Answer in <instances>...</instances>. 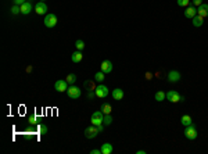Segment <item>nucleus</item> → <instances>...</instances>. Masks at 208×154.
I'll list each match as a JSON object with an SVG mask.
<instances>
[{
    "instance_id": "f257e3e1",
    "label": "nucleus",
    "mask_w": 208,
    "mask_h": 154,
    "mask_svg": "<svg viewBox=\"0 0 208 154\" xmlns=\"http://www.w3.org/2000/svg\"><path fill=\"white\" fill-rule=\"evenodd\" d=\"M43 22H44V25H46L47 28H54V26L57 25V22H58L57 16H56V14H53V13L46 14V16H44Z\"/></svg>"
},
{
    "instance_id": "f03ea898",
    "label": "nucleus",
    "mask_w": 208,
    "mask_h": 154,
    "mask_svg": "<svg viewBox=\"0 0 208 154\" xmlns=\"http://www.w3.org/2000/svg\"><path fill=\"white\" fill-rule=\"evenodd\" d=\"M99 128H97L96 125H89V126H86V129H85V136H86V139H94L97 135H99Z\"/></svg>"
},
{
    "instance_id": "7ed1b4c3",
    "label": "nucleus",
    "mask_w": 208,
    "mask_h": 154,
    "mask_svg": "<svg viewBox=\"0 0 208 154\" xmlns=\"http://www.w3.org/2000/svg\"><path fill=\"white\" fill-rule=\"evenodd\" d=\"M103 118H104V112L102 110L94 111L93 114H92V117H90V122L93 124V125L99 126V125H102V124H103Z\"/></svg>"
},
{
    "instance_id": "20e7f679",
    "label": "nucleus",
    "mask_w": 208,
    "mask_h": 154,
    "mask_svg": "<svg viewBox=\"0 0 208 154\" xmlns=\"http://www.w3.org/2000/svg\"><path fill=\"white\" fill-rule=\"evenodd\" d=\"M185 136H186V139H189V140H194V139L197 138V129H196L194 124H192V125H189V126L185 128Z\"/></svg>"
},
{
    "instance_id": "39448f33",
    "label": "nucleus",
    "mask_w": 208,
    "mask_h": 154,
    "mask_svg": "<svg viewBox=\"0 0 208 154\" xmlns=\"http://www.w3.org/2000/svg\"><path fill=\"white\" fill-rule=\"evenodd\" d=\"M67 94L71 97V99H79L82 94L81 89H79L78 86H75V85H71V86H68L67 89Z\"/></svg>"
},
{
    "instance_id": "423d86ee",
    "label": "nucleus",
    "mask_w": 208,
    "mask_h": 154,
    "mask_svg": "<svg viewBox=\"0 0 208 154\" xmlns=\"http://www.w3.org/2000/svg\"><path fill=\"white\" fill-rule=\"evenodd\" d=\"M94 93L100 99H106L108 96V88L104 86V85H99V86H96V89H94Z\"/></svg>"
},
{
    "instance_id": "0eeeda50",
    "label": "nucleus",
    "mask_w": 208,
    "mask_h": 154,
    "mask_svg": "<svg viewBox=\"0 0 208 154\" xmlns=\"http://www.w3.org/2000/svg\"><path fill=\"white\" fill-rule=\"evenodd\" d=\"M54 89L57 92H60V93H62V92H67L68 89V82L65 81V79H58V81L54 82Z\"/></svg>"
},
{
    "instance_id": "6e6552de",
    "label": "nucleus",
    "mask_w": 208,
    "mask_h": 154,
    "mask_svg": "<svg viewBox=\"0 0 208 154\" xmlns=\"http://www.w3.org/2000/svg\"><path fill=\"white\" fill-rule=\"evenodd\" d=\"M180 94H179V92H176V90H169L168 93H166V100H169L171 103H179L180 102Z\"/></svg>"
},
{
    "instance_id": "1a4fd4ad",
    "label": "nucleus",
    "mask_w": 208,
    "mask_h": 154,
    "mask_svg": "<svg viewBox=\"0 0 208 154\" xmlns=\"http://www.w3.org/2000/svg\"><path fill=\"white\" fill-rule=\"evenodd\" d=\"M35 13L39 14V16H46L47 14V4L44 2H38L36 4H35Z\"/></svg>"
},
{
    "instance_id": "9d476101",
    "label": "nucleus",
    "mask_w": 208,
    "mask_h": 154,
    "mask_svg": "<svg viewBox=\"0 0 208 154\" xmlns=\"http://www.w3.org/2000/svg\"><path fill=\"white\" fill-rule=\"evenodd\" d=\"M20 7H21V14H24V16H26V14H29L32 10H35V6L32 4V2H29V0H26L22 6H20Z\"/></svg>"
},
{
    "instance_id": "9b49d317",
    "label": "nucleus",
    "mask_w": 208,
    "mask_h": 154,
    "mask_svg": "<svg viewBox=\"0 0 208 154\" xmlns=\"http://www.w3.org/2000/svg\"><path fill=\"white\" fill-rule=\"evenodd\" d=\"M180 72L179 71H171V72L168 74V81L171 82V84H175V82H179L180 81Z\"/></svg>"
},
{
    "instance_id": "f8f14e48",
    "label": "nucleus",
    "mask_w": 208,
    "mask_h": 154,
    "mask_svg": "<svg viewBox=\"0 0 208 154\" xmlns=\"http://www.w3.org/2000/svg\"><path fill=\"white\" fill-rule=\"evenodd\" d=\"M100 70H102L104 74H110L112 71V63L110 60H104L103 63L100 64Z\"/></svg>"
},
{
    "instance_id": "ddd939ff",
    "label": "nucleus",
    "mask_w": 208,
    "mask_h": 154,
    "mask_svg": "<svg viewBox=\"0 0 208 154\" xmlns=\"http://www.w3.org/2000/svg\"><path fill=\"white\" fill-rule=\"evenodd\" d=\"M197 14L200 17H203V18H204V17H208V4H204V3H203L201 6H198V7H197Z\"/></svg>"
},
{
    "instance_id": "4468645a",
    "label": "nucleus",
    "mask_w": 208,
    "mask_h": 154,
    "mask_svg": "<svg viewBox=\"0 0 208 154\" xmlns=\"http://www.w3.org/2000/svg\"><path fill=\"white\" fill-rule=\"evenodd\" d=\"M83 58V54L81 50H76V52L72 53V56H71V60H72V63H81Z\"/></svg>"
},
{
    "instance_id": "2eb2a0df",
    "label": "nucleus",
    "mask_w": 208,
    "mask_h": 154,
    "mask_svg": "<svg viewBox=\"0 0 208 154\" xmlns=\"http://www.w3.org/2000/svg\"><path fill=\"white\" fill-rule=\"evenodd\" d=\"M196 14H197V8H196L194 6H192V7H186V11H185L186 18H193Z\"/></svg>"
},
{
    "instance_id": "dca6fc26",
    "label": "nucleus",
    "mask_w": 208,
    "mask_h": 154,
    "mask_svg": "<svg viewBox=\"0 0 208 154\" xmlns=\"http://www.w3.org/2000/svg\"><path fill=\"white\" fill-rule=\"evenodd\" d=\"M111 94H112V97H114V100H122L124 99V90L120 89V88L114 89Z\"/></svg>"
},
{
    "instance_id": "f3484780",
    "label": "nucleus",
    "mask_w": 208,
    "mask_h": 154,
    "mask_svg": "<svg viewBox=\"0 0 208 154\" xmlns=\"http://www.w3.org/2000/svg\"><path fill=\"white\" fill-rule=\"evenodd\" d=\"M114 152V147L111 143H104L102 146V154H111Z\"/></svg>"
},
{
    "instance_id": "a211bd4d",
    "label": "nucleus",
    "mask_w": 208,
    "mask_h": 154,
    "mask_svg": "<svg viewBox=\"0 0 208 154\" xmlns=\"http://www.w3.org/2000/svg\"><path fill=\"white\" fill-rule=\"evenodd\" d=\"M193 25H194L196 26V28H200V26L201 25H203V17H200V16H198V14H196V16L194 17H193Z\"/></svg>"
},
{
    "instance_id": "6ab92c4d",
    "label": "nucleus",
    "mask_w": 208,
    "mask_h": 154,
    "mask_svg": "<svg viewBox=\"0 0 208 154\" xmlns=\"http://www.w3.org/2000/svg\"><path fill=\"white\" fill-rule=\"evenodd\" d=\"M180 124H182V125H185V126L192 125V124H193L192 117H190V115H183V117L180 118Z\"/></svg>"
},
{
    "instance_id": "aec40b11",
    "label": "nucleus",
    "mask_w": 208,
    "mask_h": 154,
    "mask_svg": "<svg viewBox=\"0 0 208 154\" xmlns=\"http://www.w3.org/2000/svg\"><path fill=\"white\" fill-rule=\"evenodd\" d=\"M112 124V117L110 114H104V118H103V125L104 126H108Z\"/></svg>"
},
{
    "instance_id": "412c9836",
    "label": "nucleus",
    "mask_w": 208,
    "mask_h": 154,
    "mask_svg": "<svg viewBox=\"0 0 208 154\" xmlns=\"http://www.w3.org/2000/svg\"><path fill=\"white\" fill-rule=\"evenodd\" d=\"M104 76H106V74H104L103 71L100 70L99 72H96V74H94V81H97V82H103L104 79H106Z\"/></svg>"
},
{
    "instance_id": "4be33fe9",
    "label": "nucleus",
    "mask_w": 208,
    "mask_h": 154,
    "mask_svg": "<svg viewBox=\"0 0 208 154\" xmlns=\"http://www.w3.org/2000/svg\"><path fill=\"white\" fill-rule=\"evenodd\" d=\"M76 78H78V76H76L75 74H68L67 78H65V81H67L70 85H74V84H75V81H76Z\"/></svg>"
},
{
    "instance_id": "5701e85b",
    "label": "nucleus",
    "mask_w": 208,
    "mask_h": 154,
    "mask_svg": "<svg viewBox=\"0 0 208 154\" xmlns=\"http://www.w3.org/2000/svg\"><path fill=\"white\" fill-rule=\"evenodd\" d=\"M154 97H156L157 102H162L164 99H166V93H164L162 90H158V92L156 93V96H154Z\"/></svg>"
},
{
    "instance_id": "b1692460",
    "label": "nucleus",
    "mask_w": 208,
    "mask_h": 154,
    "mask_svg": "<svg viewBox=\"0 0 208 154\" xmlns=\"http://www.w3.org/2000/svg\"><path fill=\"white\" fill-rule=\"evenodd\" d=\"M104 114H111V106L107 104V103H104V104L102 106V108H100Z\"/></svg>"
},
{
    "instance_id": "393cba45",
    "label": "nucleus",
    "mask_w": 208,
    "mask_h": 154,
    "mask_svg": "<svg viewBox=\"0 0 208 154\" xmlns=\"http://www.w3.org/2000/svg\"><path fill=\"white\" fill-rule=\"evenodd\" d=\"M75 47H76V50H81V52H82V50L85 49V43H83V40H81V39L76 40V42H75Z\"/></svg>"
},
{
    "instance_id": "a878e982",
    "label": "nucleus",
    "mask_w": 208,
    "mask_h": 154,
    "mask_svg": "<svg viewBox=\"0 0 208 154\" xmlns=\"http://www.w3.org/2000/svg\"><path fill=\"white\" fill-rule=\"evenodd\" d=\"M85 88H89V90H94L96 89L93 81H85Z\"/></svg>"
},
{
    "instance_id": "bb28decb",
    "label": "nucleus",
    "mask_w": 208,
    "mask_h": 154,
    "mask_svg": "<svg viewBox=\"0 0 208 154\" xmlns=\"http://www.w3.org/2000/svg\"><path fill=\"white\" fill-rule=\"evenodd\" d=\"M18 13H21V7H20V6L14 4L13 7H11V14H13V16H17Z\"/></svg>"
},
{
    "instance_id": "cd10ccee",
    "label": "nucleus",
    "mask_w": 208,
    "mask_h": 154,
    "mask_svg": "<svg viewBox=\"0 0 208 154\" xmlns=\"http://www.w3.org/2000/svg\"><path fill=\"white\" fill-rule=\"evenodd\" d=\"M178 6H180V7H187L190 3V0H176Z\"/></svg>"
},
{
    "instance_id": "c85d7f7f",
    "label": "nucleus",
    "mask_w": 208,
    "mask_h": 154,
    "mask_svg": "<svg viewBox=\"0 0 208 154\" xmlns=\"http://www.w3.org/2000/svg\"><path fill=\"white\" fill-rule=\"evenodd\" d=\"M28 122L31 124V125H36V124H38V118L35 117V115H29V118H28Z\"/></svg>"
},
{
    "instance_id": "c756f323",
    "label": "nucleus",
    "mask_w": 208,
    "mask_h": 154,
    "mask_svg": "<svg viewBox=\"0 0 208 154\" xmlns=\"http://www.w3.org/2000/svg\"><path fill=\"white\" fill-rule=\"evenodd\" d=\"M39 132H40V135H46L47 133V126L44 125V124L39 125Z\"/></svg>"
},
{
    "instance_id": "7c9ffc66",
    "label": "nucleus",
    "mask_w": 208,
    "mask_h": 154,
    "mask_svg": "<svg viewBox=\"0 0 208 154\" xmlns=\"http://www.w3.org/2000/svg\"><path fill=\"white\" fill-rule=\"evenodd\" d=\"M192 2H193V6H194V7H198V6L203 4V0H192Z\"/></svg>"
},
{
    "instance_id": "2f4dec72",
    "label": "nucleus",
    "mask_w": 208,
    "mask_h": 154,
    "mask_svg": "<svg viewBox=\"0 0 208 154\" xmlns=\"http://www.w3.org/2000/svg\"><path fill=\"white\" fill-rule=\"evenodd\" d=\"M13 2H14V4H16V6H22L26 0H13Z\"/></svg>"
},
{
    "instance_id": "473e14b6",
    "label": "nucleus",
    "mask_w": 208,
    "mask_h": 154,
    "mask_svg": "<svg viewBox=\"0 0 208 154\" xmlns=\"http://www.w3.org/2000/svg\"><path fill=\"white\" fill-rule=\"evenodd\" d=\"M94 96H96V93H94V90H90V92H89V94H88V99H93V97Z\"/></svg>"
},
{
    "instance_id": "72a5a7b5",
    "label": "nucleus",
    "mask_w": 208,
    "mask_h": 154,
    "mask_svg": "<svg viewBox=\"0 0 208 154\" xmlns=\"http://www.w3.org/2000/svg\"><path fill=\"white\" fill-rule=\"evenodd\" d=\"M90 153L92 154H102V149H93Z\"/></svg>"
},
{
    "instance_id": "f704fd0d",
    "label": "nucleus",
    "mask_w": 208,
    "mask_h": 154,
    "mask_svg": "<svg viewBox=\"0 0 208 154\" xmlns=\"http://www.w3.org/2000/svg\"><path fill=\"white\" fill-rule=\"evenodd\" d=\"M151 76H153V74H150V72L146 74V78H147V79H151Z\"/></svg>"
},
{
    "instance_id": "c9c22d12",
    "label": "nucleus",
    "mask_w": 208,
    "mask_h": 154,
    "mask_svg": "<svg viewBox=\"0 0 208 154\" xmlns=\"http://www.w3.org/2000/svg\"><path fill=\"white\" fill-rule=\"evenodd\" d=\"M97 128H99V132H103V129H104L103 124H102V125H99V126H97Z\"/></svg>"
},
{
    "instance_id": "e433bc0d",
    "label": "nucleus",
    "mask_w": 208,
    "mask_h": 154,
    "mask_svg": "<svg viewBox=\"0 0 208 154\" xmlns=\"http://www.w3.org/2000/svg\"><path fill=\"white\" fill-rule=\"evenodd\" d=\"M138 154H146V152H144V150H139Z\"/></svg>"
},
{
    "instance_id": "4c0bfd02",
    "label": "nucleus",
    "mask_w": 208,
    "mask_h": 154,
    "mask_svg": "<svg viewBox=\"0 0 208 154\" xmlns=\"http://www.w3.org/2000/svg\"><path fill=\"white\" fill-rule=\"evenodd\" d=\"M40 2H44V0H40Z\"/></svg>"
},
{
    "instance_id": "58836bf2",
    "label": "nucleus",
    "mask_w": 208,
    "mask_h": 154,
    "mask_svg": "<svg viewBox=\"0 0 208 154\" xmlns=\"http://www.w3.org/2000/svg\"><path fill=\"white\" fill-rule=\"evenodd\" d=\"M29 2H32V0H29Z\"/></svg>"
}]
</instances>
